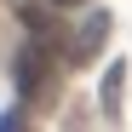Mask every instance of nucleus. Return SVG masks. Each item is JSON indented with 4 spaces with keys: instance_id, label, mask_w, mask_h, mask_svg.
I'll return each instance as SVG.
<instances>
[{
    "instance_id": "nucleus-1",
    "label": "nucleus",
    "mask_w": 132,
    "mask_h": 132,
    "mask_svg": "<svg viewBox=\"0 0 132 132\" xmlns=\"http://www.w3.org/2000/svg\"><path fill=\"white\" fill-rule=\"evenodd\" d=\"M103 40H109V12L92 6V12H86V23H80V35L69 40V63H92V57L103 52Z\"/></svg>"
},
{
    "instance_id": "nucleus-2",
    "label": "nucleus",
    "mask_w": 132,
    "mask_h": 132,
    "mask_svg": "<svg viewBox=\"0 0 132 132\" xmlns=\"http://www.w3.org/2000/svg\"><path fill=\"white\" fill-rule=\"evenodd\" d=\"M46 80H52L46 52H40V46H29L23 57H17V92H23V98H35V86H46Z\"/></svg>"
},
{
    "instance_id": "nucleus-3",
    "label": "nucleus",
    "mask_w": 132,
    "mask_h": 132,
    "mask_svg": "<svg viewBox=\"0 0 132 132\" xmlns=\"http://www.w3.org/2000/svg\"><path fill=\"white\" fill-rule=\"evenodd\" d=\"M121 80H126V63H109V75H103V109L115 115V103H121Z\"/></svg>"
},
{
    "instance_id": "nucleus-4",
    "label": "nucleus",
    "mask_w": 132,
    "mask_h": 132,
    "mask_svg": "<svg viewBox=\"0 0 132 132\" xmlns=\"http://www.w3.org/2000/svg\"><path fill=\"white\" fill-rule=\"evenodd\" d=\"M0 132H29V115L23 109H0Z\"/></svg>"
},
{
    "instance_id": "nucleus-5",
    "label": "nucleus",
    "mask_w": 132,
    "mask_h": 132,
    "mask_svg": "<svg viewBox=\"0 0 132 132\" xmlns=\"http://www.w3.org/2000/svg\"><path fill=\"white\" fill-rule=\"evenodd\" d=\"M46 6H57V12H69V6H86V0H46Z\"/></svg>"
}]
</instances>
